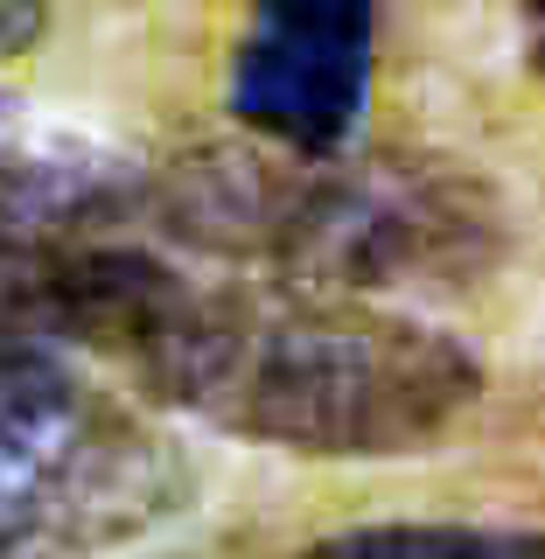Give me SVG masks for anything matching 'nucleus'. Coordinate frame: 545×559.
I'll use <instances>...</instances> for the list:
<instances>
[{"label":"nucleus","mask_w":545,"mask_h":559,"mask_svg":"<svg viewBox=\"0 0 545 559\" xmlns=\"http://www.w3.org/2000/svg\"><path fill=\"white\" fill-rule=\"evenodd\" d=\"M70 349L217 433L294 454H413L476 406L448 329L280 273H197L127 238L84 294Z\"/></svg>","instance_id":"1"},{"label":"nucleus","mask_w":545,"mask_h":559,"mask_svg":"<svg viewBox=\"0 0 545 559\" xmlns=\"http://www.w3.org/2000/svg\"><path fill=\"white\" fill-rule=\"evenodd\" d=\"M154 231L189 252L308 287H454L483 273V197L413 168H336L329 154H197L154 182Z\"/></svg>","instance_id":"2"},{"label":"nucleus","mask_w":545,"mask_h":559,"mask_svg":"<svg viewBox=\"0 0 545 559\" xmlns=\"http://www.w3.org/2000/svg\"><path fill=\"white\" fill-rule=\"evenodd\" d=\"M154 224V182L0 98V343L70 349L105 259Z\"/></svg>","instance_id":"3"},{"label":"nucleus","mask_w":545,"mask_h":559,"mask_svg":"<svg viewBox=\"0 0 545 559\" xmlns=\"http://www.w3.org/2000/svg\"><path fill=\"white\" fill-rule=\"evenodd\" d=\"M371 0H252L232 57L238 127L287 154H336L371 92Z\"/></svg>","instance_id":"4"},{"label":"nucleus","mask_w":545,"mask_h":559,"mask_svg":"<svg viewBox=\"0 0 545 559\" xmlns=\"http://www.w3.org/2000/svg\"><path fill=\"white\" fill-rule=\"evenodd\" d=\"M0 483L49 503H105L133 483L119 419L49 349L0 343Z\"/></svg>","instance_id":"5"},{"label":"nucleus","mask_w":545,"mask_h":559,"mask_svg":"<svg viewBox=\"0 0 545 559\" xmlns=\"http://www.w3.org/2000/svg\"><path fill=\"white\" fill-rule=\"evenodd\" d=\"M287 559H545V532H489V524H371L336 532Z\"/></svg>","instance_id":"6"},{"label":"nucleus","mask_w":545,"mask_h":559,"mask_svg":"<svg viewBox=\"0 0 545 559\" xmlns=\"http://www.w3.org/2000/svg\"><path fill=\"white\" fill-rule=\"evenodd\" d=\"M57 518H63V503L0 483V559H14V552H28L35 538H49V524H57Z\"/></svg>","instance_id":"7"},{"label":"nucleus","mask_w":545,"mask_h":559,"mask_svg":"<svg viewBox=\"0 0 545 559\" xmlns=\"http://www.w3.org/2000/svg\"><path fill=\"white\" fill-rule=\"evenodd\" d=\"M43 35V0H0V57H22Z\"/></svg>","instance_id":"8"},{"label":"nucleus","mask_w":545,"mask_h":559,"mask_svg":"<svg viewBox=\"0 0 545 559\" xmlns=\"http://www.w3.org/2000/svg\"><path fill=\"white\" fill-rule=\"evenodd\" d=\"M524 43H532V63L545 78V0H524Z\"/></svg>","instance_id":"9"}]
</instances>
